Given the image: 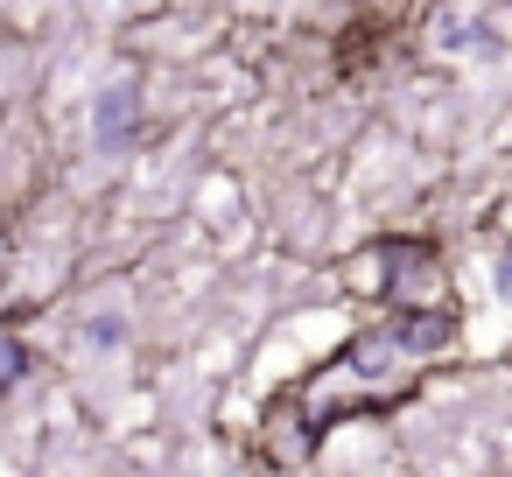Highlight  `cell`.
<instances>
[{
    "instance_id": "cell-3",
    "label": "cell",
    "mask_w": 512,
    "mask_h": 477,
    "mask_svg": "<svg viewBox=\"0 0 512 477\" xmlns=\"http://www.w3.org/2000/svg\"><path fill=\"white\" fill-rule=\"evenodd\" d=\"M435 267V246H421V239H393L386 246V295H400L414 274H428Z\"/></svg>"
},
{
    "instance_id": "cell-2",
    "label": "cell",
    "mask_w": 512,
    "mask_h": 477,
    "mask_svg": "<svg viewBox=\"0 0 512 477\" xmlns=\"http://www.w3.org/2000/svg\"><path fill=\"white\" fill-rule=\"evenodd\" d=\"M386 337H393V351L428 358V351H442V344L456 337V309H449V302H442V309H407V316L386 323Z\"/></svg>"
},
{
    "instance_id": "cell-1",
    "label": "cell",
    "mask_w": 512,
    "mask_h": 477,
    "mask_svg": "<svg viewBox=\"0 0 512 477\" xmlns=\"http://www.w3.org/2000/svg\"><path fill=\"white\" fill-rule=\"evenodd\" d=\"M92 141H99L106 155H127V148L141 141V92H134V85H106V92H99V106H92Z\"/></svg>"
},
{
    "instance_id": "cell-5",
    "label": "cell",
    "mask_w": 512,
    "mask_h": 477,
    "mask_svg": "<svg viewBox=\"0 0 512 477\" xmlns=\"http://www.w3.org/2000/svg\"><path fill=\"white\" fill-rule=\"evenodd\" d=\"M491 281H498V295L512 302V246H505V260H498V274H491Z\"/></svg>"
},
{
    "instance_id": "cell-4",
    "label": "cell",
    "mask_w": 512,
    "mask_h": 477,
    "mask_svg": "<svg viewBox=\"0 0 512 477\" xmlns=\"http://www.w3.org/2000/svg\"><path fill=\"white\" fill-rule=\"evenodd\" d=\"M22 372H29V344L0 337V393H8V386H22Z\"/></svg>"
}]
</instances>
